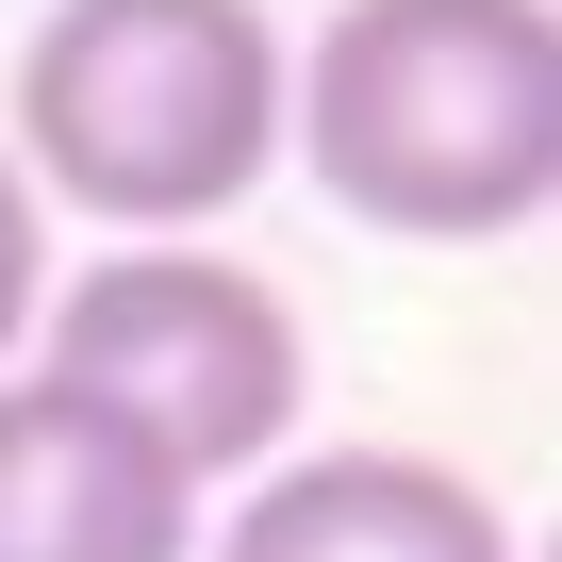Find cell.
Instances as JSON below:
<instances>
[{
  "mask_svg": "<svg viewBox=\"0 0 562 562\" xmlns=\"http://www.w3.org/2000/svg\"><path fill=\"white\" fill-rule=\"evenodd\" d=\"M34 315H50V199L18 182V149H0V381H18Z\"/></svg>",
  "mask_w": 562,
  "mask_h": 562,
  "instance_id": "8992f818",
  "label": "cell"
},
{
  "mask_svg": "<svg viewBox=\"0 0 562 562\" xmlns=\"http://www.w3.org/2000/svg\"><path fill=\"white\" fill-rule=\"evenodd\" d=\"M50 397H83L100 430H133L199 513L232 480H265L315 414V348L281 315V281L232 248H100L83 281H50V315L18 348Z\"/></svg>",
  "mask_w": 562,
  "mask_h": 562,
  "instance_id": "3957f363",
  "label": "cell"
},
{
  "mask_svg": "<svg viewBox=\"0 0 562 562\" xmlns=\"http://www.w3.org/2000/svg\"><path fill=\"white\" fill-rule=\"evenodd\" d=\"M0 149L50 215L116 248H199L281 166V18L265 0H50Z\"/></svg>",
  "mask_w": 562,
  "mask_h": 562,
  "instance_id": "7a4b0ae2",
  "label": "cell"
},
{
  "mask_svg": "<svg viewBox=\"0 0 562 562\" xmlns=\"http://www.w3.org/2000/svg\"><path fill=\"white\" fill-rule=\"evenodd\" d=\"M0 562H199V496L18 364L0 381Z\"/></svg>",
  "mask_w": 562,
  "mask_h": 562,
  "instance_id": "5b68a950",
  "label": "cell"
},
{
  "mask_svg": "<svg viewBox=\"0 0 562 562\" xmlns=\"http://www.w3.org/2000/svg\"><path fill=\"white\" fill-rule=\"evenodd\" d=\"M281 166L348 232L513 248L562 199V18L546 0H331L281 50Z\"/></svg>",
  "mask_w": 562,
  "mask_h": 562,
  "instance_id": "6da1fadb",
  "label": "cell"
},
{
  "mask_svg": "<svg viewBox=\"0 0 562 562\" xmlns=\"http://www.w3.org/2000/svg\"><path fill=\"white\" fill-rule=\"evenodd\" d=\"M199 562H513V513L430 447H281L199 513Z\"/></svg>",
  "mask_w": 562,
  "mask_h": 562,
  "instance_id": "277c9868",
  "label": "cell"
}]
</instances>
